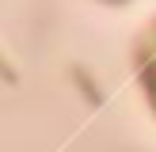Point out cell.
Wrapping results in <instances>:
<instances>
[{
	"label": "cell",
	"instance_id": "obj_1",
	"mask_svg": "<svg viewBox=\"0 0 156 152\" xmlns=\"http://www.w3.org/2000/svg\"><path fill=\"white\" fill-rule=\"evenodd\" d=\"M76 80H80V84H84V91H88V99H91V103H99V91H95V88H91V80H88V76H84V72H80V68H76Z\"/></svg>",
	"mask_w": 156,
	"mask_h": 152
}]
</instances>
